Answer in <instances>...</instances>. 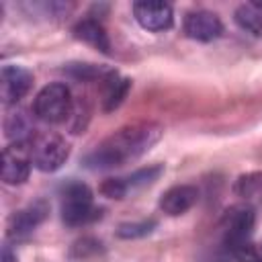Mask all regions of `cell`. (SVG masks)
Segmentation results:
<instances>
[{
	"label": "cell",
	"instance_id": "1",
	"mask_svg": "<svg viewBox=\"0 0 262 262\" xmlns=\"http://www.w3.org/2000/svg\"><path fill=\"white\" fill-rule=\"evenodd\" d=\"M162 133L164 127L158 123H135L121 127L84 158V166L90 170H108L129 164L149 151L151 145L158 143Z\"/></svg>",
	"mask_w": 262,
	"mask_h": 262
},
{
	"label": "cell",
	"instance_id": "2",
	"mask_svg": "<svg viewBox=\"0 0 262 262\" xmlns=\"http://www.w3.org/2000/svg\"><path fill=\"white\" fill-rule=\"evenodd\" d=\"M100 213L94 207L92 190L78 180L68 182L61 188V219L68 227H80L94 221Z\"/></svg>",
	"mask_w": 262,
	"mask_h": 262
},
{
	"label": "cell",
	"instance_id": "3",
	"mask_svg": "<svg viewBox=\"0 0 262 262\" xmlns=\"http://www.w3.org/2000/svg\"><path fill=\"white\" fill-rule=\"evenodd\" d=\"M72 108H74L72 92L61 82H53L41 88L33 102V113L43 123H63L70 119Z\"/></svg>",
	"mask_w": 262,
	"mask_h": 262
},
{
	"label": "cell",
	"instance_id": "4",
	"mask_svg": "<svg viewBox=\"0 0 262 262\" xmlns=\"http://www.w3.org/2000/svg\"><path fill=\"white\" fill-rule=\"evenodd\" d=\"M68 156H70L68 141L53 131L37 133L31 141V160H33V166L41 172L59 170L66 164Z\"/></svg>",
	"mask_w": 262,
	"mask_h": 262
},
{
	"label": "cell",
	"instance_id": "5",
	"mask_svg": "<svg viewBox=\"0 0 262 262\" xmlns=\"http://www.w3.org/2000/svg\"><path fill=\"white\" fill-rule=\"evenodd\" d=\"M256 225V213L250 205H235L225 211L221 219V235H223V246L231 254V250L252 242Z\"/></svg>",
	"mask_w": 262,
	"mask_h": 262
},
{
	"label": "cell",
	"instance_id": "6",
	"mask_svg": "<svg viewBox=\"0 0 262 262\" xmlns=\"http://www.w3.org/2000/svg\"><path fill=\"white\" fill-rule=\"evenodd\" d=\"M31 143H10L2 149L0 178L4 184H23L31 174Z\"/></svg>",
	"mask_w": 262,
	"mask_h": 262
},
{
	"label": "cell",
	"instance_id": "7",
	"mask_svg": "<svg viewBox=\"0 0 262 262\" xmlns=\"http://www.w3.org/2000/svg\"><path fill=\"white\" fill-rule=\"evenodd\" d=\"M133 16L145 31L160 33L168 31L174 23V12L168 2L160 0H139L133 4Z\"/></svg>",
	"mask_w": 262,
	"mask_h": 262
},
{
	"label": "cell",
	"instance_id": "8",
	"mask_svg": "<svg viewBox=\"0 0 262 262\" xmlns=\"http://www.w3.org/2000/svg\"><path fill=\"white\" fill-rule=\"evenodd\" d=\"M49 213V205L45 201H35L31 205H27L25 209L16 211L10 215L8 223H6V235L8 239H23L29 233H33L47 217Z\"/></svg>",
	"mask_w": 262,
	"mask_h": 262
},
{
	"label": "cell",
	"instance_id": "9",
	"mask_svg": "<svg viewBox=\"0 0 262 262\" xmlns=\"http://www.w3.org/2000/svg\"><path fill=\"white\" fill-rule=\"evenodd\" d=\"M33 86V74L23 66H4L0 72V98L2 102L16 104L23 96L29 94Z\"/></svg>",
	"mask_w": 262,
	"mask_h": 262
},
{
	"label": "cell",
	"instance_id": "10",
	"mask_svg": "<svg viewBox=\"0 0 262 262\" xmlns=\"http://www.w3.org/2000/svg\"><path fill=\"white\" fill-rule=\"evenodd\" d=\"M184 33H186V37H190L194 41L209 43V41H215L217 37H221L223 23L211 10H205V8L190 10L184 16Z\"/></svg>",
	"mask_w": 262,
	"mask_h": 262
},
{
	"label": "cell",
	"instance_id": "11",
	"mask_svg": "<svg viewBox=\"0 0 262 262\" xmlns=\"http://www.w3.org/2000/svg\"><path fill=\"white\" fill-rule=\"evenodd\" d=\"M199 201V190L192 184H176L172 188H168L162 199H160V209L166 215H182L188 209L194 207V203Z\"/></svg>",
	"mask_w": 262,
	"mask_h": 262
},
{
	"label": "cell",
	"instance_id": "12",
	"mask_svg": "<svg viewBox=\"0 0 262 262\" xmlns=\"http://www.w3.org/2000/svg\"><path fill=\"white\" fill-rule=\"evenodd\" d=\"M74 37L80 39V41H84L86 45L98 49V51L104 53V55L111 53V39H108V33L104 31L102 23L96 20V18H92V16L82 18V20L76 23V27H74Z\"/></svg>",
	"mask_w": 262,
	"mask_h": 262
},
{
	"label": "cell",
	"instance_id": "13",
	"mask_svg": "<svg viewBox=\"0 0 262 262\" xmlns=\"http://www.w3.org/2000/svg\"><path fill=\"white\" fill-rule=\"evenodd\" d=\"M4 135L10 139V143H31L35 133L33 119L23 108H12L4 117Z\"/></svg>",
	"mask_w": 262,
	"mask_h": 262
},
{
	"label": "cell",
	"instance_id": "14",
	"mask_svg": "<svg viewBox=\"0 0 262 262\" xmlns=\"http://www.w3.org/2000/svg\"><path fill=\"white\" fill-rule=\"evenodd\" d=\"M129 88H131V80L121 78L115 70H111V74L102 80V111L111 113V111L119 108L123 104Z\"/></svg>",
	"mask_w": 262,
	"mask_h": 262
},
{
	"label": "cell",
	"instance_id": "15",
	"mask_svg": "<svg viewBox=\"0 0 262 262\" xmlns=\"http://www.w3.org/2000/svg\"><path fill=\"white\" fill-rule=\"evenodd\" d=\"M233 20L242 31L254 37H262V2L239 4L233 12Z\"/></svg>",
	"mask_w": 262,
	"mask_h": 262
},
{
	"label": "cell",
	"instance_id": "16",
	"mask_svg": "<svg viewBox=\"0 0 262 262\" xmlns=\"http://www.w3.org/2000/svg\"><path fill=\"white\" fill-rule=\"evenodd\" d=\"M233 192L246 203H262V172L242 174L233 184Z\"/></svg>",
	"mask_w": 262,
	"mask_h": 262
},
{
	"label": "cell",
	"instance_id": "17",
	"mask_svg": "<svg viewBox=\"0 0 262 262\" xmlns=\"http://www.w3.org/2000/svg\"><path fill=\"white\" fill-rule=\"evenodd\" d=\"M66 74H70L78 82H94V80L102 82L111 74V70L94 66V63H68L66 66Z\"/></svg>",
	"mask_w": 262,
	"mask_h": 262
},
{
	"label": "cell",
	"instance_id": "18",
	"mask_svg": "<svg viewBox=\"0 0 262 262\" xmlns=\"http://www.w3.org/2000/svg\"><path fill=\"white\" fill-rule=\"evenodd\" d=\"M164 172V166L162 164H154V166H145V168H139L135 170L133 174H129L125 178L127 182V188L129 190H135V188H141V186H147L151 182H156Z\"/></svg>",
	"mask_w": 262,
	"mask_h": 262
},
{
	"label": "cell",
	"instance_id": "19",
	"mask_svg": "<svg viewBox=\"0 0 262 262\" xmlns=\"http://www.w3.org/2000/svg\"><path fill=\"white\" fill-rule=\"evenodd\" d=\"M104 254V248L98 239L94 237H82L74 244L72 248V258L74 260H80V262H86V260H96Z\"/></svg>",
	"mask_w": 262,
	"mask_h": 262
},
{
	"label": "cell",
	"instance_id": "20",
	"mask_svg": "<svg viewBox=\"0 0 262 262\" xmlns=\"http://www.w3.org/2000/svg\"><path fill=\"white\" fill-rule=\"evenodd\" d=\"M156 221L154 219H145V221H133V223H121L117 227V237L121 239H137V237H145L154 231Z\"/></svg>",
	"mask_w": 262,
	"mask_h": 262
},
{
	"label": "cell",
	"instance_id": "21",
	"mask_svg": "<svg viewBox=\"0 0 262 262\" xmlns=\"http://www.w3.org/2000/svg\"><path fill=\"white\" fill-rule=\"evenodd\" d=\"M100 192H102L104 196H108V199L121 201V199H125V196L129 194V188H127L125 178H106V180H102V184H100Z\"/></svg>",
	"mask_w": 262,
	"mask_h": 262
},
{
	"label": "cell",
	"instance_id": "22",
	"mask_svg": "<svg viewBox=\"0 0 262 262\" xmlns=\"http://www.w3.org/2000/svg\"><path fill=\"white\" fill-rule=\"evenodd\" d=\"M0 262H16V254L12 252V248H10L8 244L2 248V258H0Z\"/></svg>",
	"mask_w": 262,
	"mask_h": 262
}]
</instances>
